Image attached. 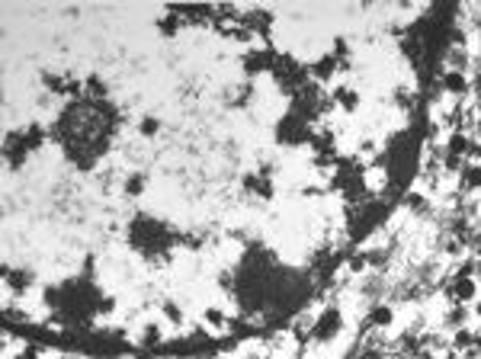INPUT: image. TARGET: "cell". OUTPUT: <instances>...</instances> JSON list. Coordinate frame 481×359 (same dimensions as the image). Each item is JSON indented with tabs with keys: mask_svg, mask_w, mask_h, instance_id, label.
<instances>
[{
	"mask_svg": "<svg viewBox=\"0 0 481 359\" xmlns=\"http://www.w3.org/2000/svg\"><path fill=\"white\" fill-rule=\"evenodd\" d=\"M446 295H449L453 305H472V301L481 295L478 292V279H475V276H456V279L449 283Z\"/></svg>",
	"mask_w": 481,
	"mask_h": 359,
	"instance_id": "6da1fadb",
	"label": "cell"
},
{
	"mask_svg": "<svg viewBox=\"0 0 481 359\" xmlns=\"http://www.w3.org/2000/svg\"><path fill=\"white\" fill-rule=\"evenodd\" d=\"M337 100L343 103V112H357V109H359V93L357 90L341 87V90H337Z\"/></svg>",
	"mask_w": 481,
	"mask_h": 359,
	"instance_id": "5bb4252c",
	"label": "cell"
},
{
	"mask_svg": "<svg viewBox=\"0 0 481 359\" xmlns=\"http://www.w3.org/2000/svg\"><path fill=\"white\" fill-rule=\"evenodd\" d=\"M366 267H369V260H366V253H357V257H350V260H347V269H350L353 276L366 273Z\"/></svg>",
	"mask_w": 481,
	"mask_h": 359,
	"instance_id": "ac0fdd59",
	"label": "cell"
},
{
	"mask_svg": "<svg viewBox=\"0 0 481 359\" xmlns=\"http://www.w3.org/2000/svg\"><path fill=\"white\" fill-rule=\"evenodd\" d=\"M472 317H475V321H481V295L472 301Z\"/></svg>",
	"mask_w": 481,
	"mask_h": 359,
	"instance_id": "ffe728a7",
	"label": "cell"
},
{
	"mask_svg": "<svg viewBox=\"0 0 481 359\" xmlns=\"http://www.w3.org/2000/svg\"><path fill=\"white\" fill-rule=\"evenodd\" d=\"M138 343L141 347H161L164 337H161V324H145L138 331Z\"/></svg>",
	"mask_w": 481,
	"mask_h": 359,
	"instance_id": "30bf717a",
	"label": "cell"
},
{
	"mask_svg": "<svg viewBox=\"0 0 481 359\" xmlns=\"http://www.w3.org/2000/svg\"><path fill=\"white\" fill-rule=\"evenodd\" d=\"M161 311H164V321H170L174 327H183V321H186L180 301H164V305H161Z\"/></svg>",
	"mask_w": 481,
	"mask_h": 359,
	"instance_id": "8fae6325",
	"label": "cell"
},
{
	"mask_svg": "<svg viewBox=\"0 0 481 359\" xmlns=\"http://www.w3.org/2000/svg\"><path fill=\"white\" fill-rule=\"evenodd\" d=\"M158 128H161V122L154 116H145L138 122V135H141V138H154V135H158Z\"/></svg>",
	"mask_w": 481,
	"mask_h": 359,
	"instance_id": "e0dca14e",
	"label": "cell"
},
{
	"mask_svg": "<svg viewBox=\"0 0 481 359\" xmlns=\"http://www.w3.org/2000/svg\"><path fill=\"white\" fill-rule=\"evenodd\" d=\"M334 65H337V61H334V55H321V58L315 61V67H311V71H315L318 81H327V77L334 74Z\"/></svg>",
	"mask_w": 481,
	"mask_h": 359,
	"instance_id": "4fadbf2b",
	"label": "cell"
},
{
	"mask_svg": "<svg viewBox=\"0 0 481 359\" xmlns=\"http://www.w3.org/2000/svg\"><path fill=\"white\" fill-rule=\"evenodd\" d=\"M468 148H472V138H468L462 128H453V132L446 135V154L462 158V154H468Z\"/></svg>",
	"mask_w": 481,
	"mask_h": 359,
	"instance_id": "5b68a950",
	"label": "cell"
},
{
	"mask_svg": "<svg viewBox=\"0 0 481 359\" xmlns=\"http://www.w3.org/2000/svg\"><path fill=\"white\" fill-rule=\"evenodd\" d=\"M218 359H228V356H218Z\"/></svg>",
	"mask_w": 481,
	"mask_h": 359,
	"instance_id": "44dd1931",
	"label": "cell"
},
{
	"mask_svg": "<svg viewBox=\"0 0 481 359\" xmlns=\"http://www.w3.org/2000/svg\"><path fill=\"white\" fill-rule=\"evenodd\" d=\"M231 283H234V276L228 273V269H222V273L215 276V285H218V289H231Z\"/></svg>",
	"mask_w": 481,
	"mask_h": 359,
	"instance_id": "d6986e66",
	"label": "cell"
},
{
	"mask_svg": "<svg viewBox=\"0 0 481 359\" xmlns=\"http://www.w3.org/2000/svg\"><path fill=\"white\" fill-rule=\"evenodd\" d=\"M468 321H475L468 305H453V308L446 311V324L456 327V331H459V327H468Z\"/></svg>",
	"mask_w": 481,
	"mask_h": 359,
	"instance_id": "52a82bcc",
	"label": "cell"
},
{
	"mask_svg": "<svg viewBox=\"0 0 481 359\" xmlns=\"http://www.w3.org/2000/svg\"><path fill=\"white\" fill-rule=\"evenodd\" d=\"M145 190H148V183H145V174H132L129 180H125V186H122L125 196H141Z\"/></svg>",
	"mask_w": 481,
	"mask_h": 359,
	"instance_id": "9a60e30c",
	"label": "cell"
},
{
	"mask_svg": "<svg viewBox=\"0 0 481 359\" xmlns=\"http://www.w3.org/2000/svg\"><path fill=\"white\" fill-rule=\"evenodd\" d=\"M443 90H446L449 97H465V93L472 90L468 74H462V71H446V74H443Z\"/></svg>",
	"mask_w": 481,
	"mask_h": 359,
	"instance_id": "3957f363",
	"label": "cell"
},
{
	"mask_svg": "<svg viewBox=\"0 0 481 359\" xmlns=\"http://www.w3.org/2000/svg\"><path fill=\"white\" fill-rule=\"evenodd\" d=\"M391 324H395V308H391V305H373V308H369V327L389 331Z\"/></svg>",
	"mask_w": 481,
	"mask_h": 359,
	"instance_id": "277c9868",
	"label": "cell"
},
{
	"mask_svg": "<svg viewBox=\"0 0 481 359\" xmlns=\"http://www.w3.org/2000/svg\"><path fill=\"white\" fill-rule=\"evenodd\" d=\"M202 324H206V331H225L228 327V317H225V311L218 308V305H209L206 311H202Z\"/></svg>",
	"mask_w": 481,
	"mask_h": 359,
	"instance_id": "8992f818",
	"label": "cell"
},
{
	"mask_svg": "<svg viewBox=\"0 0 481 359\" xmlns=\"http://www.w3.org/2000/svg\"><path fill=\"white\" fill-rule=\"evenodd\" d=\"M462 186L472 192L481 190V164H472L468 170H462Z\"/></svg>",
	"mask_w": 481,
	"mask_h": 359,
	"instance_id": "7c38bea8",
	"label": "cell"
},
{
	"mask_svg": "<svg viewBox=\"0 0 481 359\" xmlns=\"http://www.w3.org/2000/svg\"><path fill=\"white\" fill-rule=\"evenodd\" d=\"M341 324H343L341 311H337V308H324V315H318V321H315L311 337H315V340H331V337L341 331Z\"/></svg>",
	"mask_w": 481,
	"mask_h": 359,
	"instance_id": "7a4b0ae2",
	"label": "cell"
},
{
	"mask_svg": "<svg viewBox=\"0 0 481 359\" xmlns=\"http://www.w3.org/2000/svg\"><path fill=\"white\" fill-rule=\"evenodd\" d=\"M83 87H87V93H90V97H100V100H103V97H106V84H103V77L100 74H90V77H87V84H83Z\"/></svg>",
	"mask_w": 481,
	"mask_h": 359,
	"instance_id": "2e32d148",
	"label": "cell"
},
{
	"mask_svg": "<svg viewBox=\"0 0 481 359\" xmlns=\"http://www.w3.org/2000/svg\"><path fill=\"white\" fill-rule=\"evenodd\" d=\"M449 71H468V61H472V55H468V49H462V45H453L449 49Z\"/></svg>",
	"mask_w": 481,
	"mask_h": 359,
	"instance_id": "ba28073f",
	"label": "cell"
},
{
	"mask_svg": "<svg viewBox=\"0 0 481 359\" xmlns=\"http://www.w3.org/2000/svg\"><path fill=\"white\" fill-rule=\"evenodd\" d=\"M449 347H453L456 353L472 350V347H475V331H472V327H459L456 334H453V340H449Z\"/></svg>",
	"mask_w": 481,
	"mask_h": 359,
	"instance_id": "9c48e42d",
	"label": "cell"
}]
</instances>
